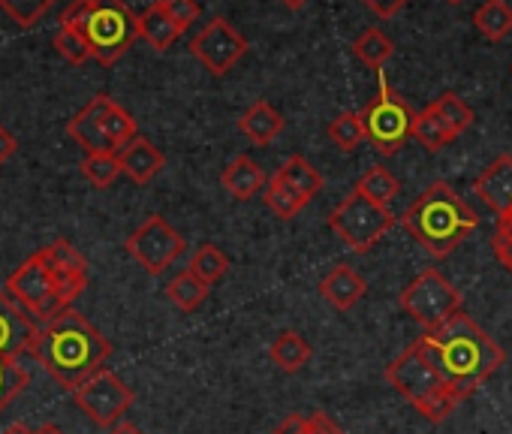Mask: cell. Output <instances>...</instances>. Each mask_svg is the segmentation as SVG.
<instances>
[{
	"label": "cell",
	"instance_id": "obj_14",
	"mask_svg": "<svg viewBox=\"0 0 512 434\" xmlns=\"http://www.w3.org/2000/svg\"><path fill=\"white\" fill-rule=\"evenodd\" d=\"M112 103H115L112 97L97 94L79 115L70 118L67 133H70V139H76L85 148V154H118L112 148V142L106 139V130H103V121H106V112Z\"/></svg>",
	"mask_w": 512,
	"mask_h": 434
},
{
	"label": "cell",
	"instance_id": "obj_12",
	"mask_svg": "<svg viewBox=\"0 0 512 434\" xmlns=\"http://www.w3.org/2000/svg\"><path fill=\"white\" fill-rule=\"evenodd\" d=\"M193 58L211 73V76H226L247 52V40L226 22V19H211L190 43Z\"/></svg>",
	"mask_w": 512,
	"mask_h": 434
},
{
	"label": "cell",
	"instance_id": "obj_40",
	"mask_svg": "<svg viewBox=\"0 0 512 434\" xmlns=\"http://www.w3.org/2000/svg\"><path fill=\"white\" fill-rule=\"evenodd\" d=\"M365 7L380 19H395L407 7V0H365Z\"/></svg>",
	"mask_w": 512,
	"mask_h": 434
},
{
	"label": "cell",
	"instance_id": "obj_32",
	"mask_svg": "<svg viewBox=\"0 0 512 434\" xmlns=\"http://www.w3.org/2000/svg\"><path fill=\"white\" fill-rule=\"evenodd\" d=\"M103 130H106V139L112 142V148H115V151H121L124 145H130V142L139 136L133 115H130L124 106H118V103H112V106H109L106 121H103Z\"/></svg>",
	"mask_w": 512,
	"mask_h": 434
},
{
	"label": "cell",
	"instance_id": "obj_15",
	"mask_svg": "<svg viewBox=\"0 0 512 434\" xmlns=\"http://www.w3.org/2000/svg\"><path fill=\"white\" fill-rule=\"evenodd\" d=\"M473 193L497 214H506L512 208V157L500 154L494 157L473 181Z\"/></svg>",
	"mask_w": 512,
	"mask_h": 434
},
{
	"label": "cell",
	"instance_id": "obj_36",
	"mask_svg": "<svg viewBox=\"0 0 512 434\" xmlns=\"http://www.w3.org/2000/svg\"><path fill=\"white\" fill-rule=\"evenodd\" d=\"M55 49H58V55H61L64 61L76 64V67L94 58L91 43H88L76 28H64V25H61L58 34H55Z\"/></svg>",
	"mask_w": 512,
	"mask_h": 434
},
{
	"label": "cell",
	"instance_id": "obj_17",
	"mask_svg": "<svg viewBox=\"0 0 512 434\" xmlns=\"http://www.w3.org/2000/svg\"><path fill=\"white\" fill-rule=\"evenodd\" d=\"M368 293V281L353 269V266H335L323 281H320V296L338 308V311H350L359 305V299Z\"/></svg>",
	"mask_w": 512,
	"mask_h": 434
},
{
	"label": "cell",
	"instance_id": "obj_1",
	"mask_svg": "<svg viewBox=\"0 0 512 434\" xmlns=\"http://www.w3.org/2000/svg\"><path fill=\"white\" fill-rule=\"evenodd\" d=\"M416 341L458 401L470 398L506 359L503 347L464 311L422 332Z\"/></svg>",
	"mask_w": 512,
	"mask_h": 434
},
{
	"label": "cell",
	"instance_id": "obj_33",
	"mask_svg": "<svg viewBox=\"0 0 512 434\" xmlns=\"http://www.w3.org/2000/svg\"><path fill=\"white\" fill-rule=\"evenodd\" d=\"M31 383L28 371L16 359H0V413H4Z\"/></svg>",
	"mask_w": 512,
	"mask_h": 434
},
{
	"label": "cell",
	"instance_id": "obj_5",
	"mask_svg": "<svg viewBox=\"0 0 512 434\" xmlns=\"http://www.w3.org/2000/svg\"><path fill=\"white\" fill-rule=\"evenodd\" d=\"M79 34L91 43L94 61H100L103 67H112L139 40V16L124 0H91V10Z\"/></svg>",
	"mask_w": 512,
	"mask_h": 434
},
{
	"label": "cell",
	"instance_id": "obj_30",
	"mask_svg": "<svg viewBox=\"0 0 512 434\" xmlns=\"http://www.w3.org/2000/svg\"><path fill=\"white\" fill-rule=\"evenodd\" d=\"M263 199H266V205H269V211H275L281 221H293V217H299V211L308 205L299 193H293L284 181H278L275 175L269 178V184H266V193H263Z\"/></svg>",
	"mask_w": 512,
	"mask_h": 434
},
{
	"label": "cell",
	"instance_id": "obj_7",
	"mask_svg": "<svg viewBox=\"0 0 512 434\" xmlns=\"http://www.w3.org/2000/svg\"><path fill=\"white\" fill-rule=\"evenodd\" d=\"M329 227L350 251L368 254L395 227V217H392L389 205H380V202L368 199L365 193L353 190L329 214Z\"/></svg>",
	"mask_w": 512,
	"mask_h": 434
},
{
	"label": "cell",
	"instance_id": "obj_28",
	"mask_svg": "<svg viewBox=\"0 0 512 434\" xmlns=\"http://www.w3.org/2000/svg\"><path fill=\"white\" fill-rule=\"evenodd\" d=\"M356 190L365 193L368 199L380 202V205H389V202L398 196L401 184H398V178H395L386 166H371V169L359 178Z\"/></svg>",
	"mask_w": 512,
	"mask_h": 434
},
{
	"label": "cell",
	"instance_id": "obj_16",
	"mask_svg": "<svg viewBox=\"0 0 512 434\" xmlns=\"http://www.w3.org/2000/svg\"><path fill=\"white\" fill-rule=\"evenodd\" d=\"M118 160H121V172H124L130 181H136V184L154 181V178L160 175V169L166 166L163 151H160L151 139H145V136H136L130 145H124V148L118 151Z\"/></svg>",
	"mask_w": 512,
	"mask_h": 434
},
{
	"label": "cell",
	"instance_id": "obj_46",
	"mask_svg": "<svg viewBox=\"0 0 512 434\" xmlns=\"http://www.w3.org/2000/svg\"><path fill=\"white\" fill-rule=\"evenodd\" d=\"M281 4H284L287 10H302V7L308 4V0H281Z\"/></svg>",
	"mask_w": 512,
	"mask_h": 434
},
{
	"label": "cell",
	"instance_id": "obj_38",
	"mask_svg": "<svg viewBox=\"0 0 512 434\" xmlns=\"http://www.w3.org/2000/svg\"><path fill=\"white\" fill-rule=\"evenodd\" d=\"M160 7L166 10V16L175 22V28L181 34L190 25H196V19H199V4H196V0H160Z\"/></svg>",
	"mask_w": 512,
	"mask_h": 434
},
{
	"label": "cell",
	"instance_id": "obj_21",
	"mask_svg": "<svg viewBox=\"0 0 512 434\" xmlns=\"http://www.w3.org/2000/svg\"><path fill=\"white\" fill-rule=\"evenodd\" d=\"M139 37L154 49V52H166L172 49V43L181 37V31L175 28V22L166 16V10L157 4H151L142 16H139Z\"/></svg>",
	"mask_w": 512,
	"mask_h": 434
},
{
	"label": "cell",
	"instance_id": "obj_39",
	"mask_svg": "<svg viewBox=\"0 0 512 434\" xmlns=\"http://www.w3.org/2000/svg\"><path fill=\"white\" fill-rule=\"evenodd\" d=\"M308 434H347V431L329 413L317 410V413L308 416Z\"/></svg>",
	"mask_w": 512,
	"mask_h": 434
},
{
	"label": "cell",
	"instance_id": "obj_10",
	"mask_svg": "<svg viewBox=\"0 0 512 434\" xmlns=\"http://www.w3.org/2000/svg\"><path fill=\"white\" fill-rule=\"evenodd\" d=\"M73 398H76L79 410L103 428H112L115 422H121L124 413L133 407V389L109 368H103L91 380H85L73 392Z\"/></svg>",
	"mask_w": 512,
	"mask_h": 434
},
{
	"label": "cell",
	"instance_id": "obj_29",
	"mask_svg": "<svg viewBox=\"0 0 512 434\" xmlns=\"http://www.w3.org/2000/svg\"><path fill=\"white\" fill-rule=\"evenodd\" d=\"M187 269L196 278H202L208 287H214L229 272V257L220 248H214V245H202V248H196V254H193V260H190Z\"/></svg>",
	"mask_w": 512,
	"mask_h": 434
},
{
	"label": "cell",
	"instance_id": "obj_6",
	"mask_svg": "<svg viewBox=\"0 0 512 434\" xmlns=\"http://www.w3.org/2000/svg\"><path fill=\"white\" fill-rule=\"evenodd\" d=\"M362 115V124H365V136L368 142L374 145L377 154L383 157H392L398 154L410 136H413V121H416V112L407 106L404 97H398L389 82H386V73L380 70V88H377V97L359 112Z\"/></svg>",
	"mask_w": 512,
	"mask_h": 434
},
{
	"label": "cell",
	"instance_id": "obj_43",
	"mask_svg": "<svg viewBox=\"0 0 512 434\" xmlns=\"http://www.w3.org/2000/svg\"><path fill=\"white\" fill-rule=\"evenodd\" d=\"M109 434H145V431H142L136 422H124V419H121V422H115V425L109 428Z\"/></svg>",
	"mask_w": 512,
	"mask_h": 434
},
{
	"label": "cell",
	"instance_id": "obj_13",
	"mask_svg": "<svg viewBox=\"0 0 512 434\" xmlns=\"http://www.w3.org/2000/svg\"><path fill=\"white\" fill-rule=\"evenodd\" d=\"M40 338V323L0 287V359H19L22 353H34Z\"/></svg>",
	"mask_w": 512,
	"mask_h": 434
},
{
	"label": "cell",
	"instance_id": "obj_41",
	"mask_svg": "<svg viewBox=\"0 0 512 434\" xmlns=\"http://www.w3.org/2000/svg\"><path fill=\"white\" fill-rule=\"evenodd\" d=\"M275 434H308V416L302 413H290L275 425Z\"/></svg>",
	"mask_w": 512,
	"mask_h": 434
},
{
	"label": "cell",
	"instance_id": "obj_25",
	"mask_svg": "<svg viewBox=\"0 0 512 434\" xmlns=\"http://www.w3.org/2000/svg\"><path fill=\"white\" fill-rule=\"evenodd\" d=\"M428 109L446 124V130L458 139L461 133H467L470 127H473V109L455 94V91H446V94H440L434 103H428Z\"/></svg>",
	"mask_w": 512,
	"mask_h": 434
},
{
	"label": "cell",
	"instance_id": "obj_8",
	"mask_svg": "<svg viewBox=\"0 0 512 434\" xmlns=\"http://www.w3.org/2000/svg\"><path fill=\"white\" fill-rule=\"evenodd\" d=\"M401 311L410 320H416L422 326V332H428V329H437L440 323H446L449 317H455L458 311H464V299L443 272L425 269L419 278H413L404 287Z\"/></svg>",
	"mask_w": 512,
	"mask_h": 434
},
{
	"label": "cell",
	"instance_id": "obj_3",
	"mask_svg": "<svg viewBox=\"0 0 512 434\" xmlns=\"http://www.w3.org/2000/svg\"><path fill=\"white\" fill-rule=\"evenodd\" d=\"M401 224L431 257L443 260L476 233L479 217L452 184L434 181L416 202L407 205Z\"/></svg>",
	"mask_w": 512,
	"mask_h": 434
},
{
	"label": "cell",
	"instance_id": "obj_37",
	"mask_svg": "<svg viewBox=\"0 0 512 434\" xmlns=\"http://www.w3.org/2000/svg\"><path fill=\"white\" fill-rule=\"evenodd\" d=\"M491 248L500 260V266L506 272H512V208L506 214L497 217V227H494V239H491Z\"/></svg>",
	"mask_w": 512,
	"mask_h": 434
},
{
	"label": "cell",
	"instance_id": "obj_26",
	"mask_svg": "<svg viewBox=\"0 0 512 434\" xmlns=\"http://www.w3.org/2000/svg\"><path fill=\"white\" fill-rule=\"evenodd\" d=\"M353 55L365 64V67H371V70H383V64L395 55V43L383 34V31H377V28H368V31H362L359 37H356V43H353Z\"/></svg>",
	"mask_w": 512,
	"mask_h": 434
},
{
	"label": "cell",
	"instance_id": "obj_31",
	"mask_svg": "<svg viewBox=\"0 0 512 434\" xmlns=\"http://www.w3.org/2000/svg\"><path fill=\"white\" fill-rule=\"evenodd\" d=\"M329 139L341 148V151H356L368 136H365V124L359 112H341L332 124H329Z\"/></svg>",
	"mask_w": 512,
	"mask_h": 434
},
{
	"label": "cell",
	"instance_id": "obj_20",
	"mask_svg": "<svg viewBox=\"0 0 512 434\" xmlns=\"http://www.w3.org/2000/svg\"><path fill=\"white\" fill-rule=\"evenodd\" d=\"M278 181H284L293 193H299L305 202H311L320 190H323V175L302 157V154H293L284 160V166L275 172Z\"/></svg>",
	"mask_w": 512,
	"mask_h": 434
},
{
	"label": "cell",
	"instance_id": "obj_35",
	"mask_svg": "<svg viewBox=\"0 0 512 434\" xmlns=\"http://www.w3.org/2000/svg\"><path fill=\"white\" fill-rule=\"evenodd\" d=\"M58 0H0V10H4L16 25L34 28Z\"/></svg>",
	"mask_w": 512,
	"mask_h": 434
},
{
	"label": "cell",
	"instance_id": "obj_44",
	"mask_svg": "<svg viewBox=\"0 0 512 434\" xmlns=\"http://www.w3.org/2000/svg\"><path fill=\"white\" fill-rule=\"evenodd\" d=\"M0 434H34V428H28L25 422H13L10 428H4Z\"/></svg>",
	"mask_w": 512,
	"mask_h": 434
},
{
	"label": "cell",
	"instance_id": "obj_27",
	"mask_svg": "<svg viewBox=\"0 0 512 434\" xmlns=\"http://www.w3.org/2000/svg\"><path fill=\"white\" fill-rule=\"evenodd\" d=\"M413 139L419 142V145H425V151H440V148H446L455 136L446 130V124L425 106L422 112H416V121H413Z\"/></svg>",
	"mask_w": 512,
	"mask_h": 434
},
{
	"label": "cell",
	"instance_id": "obj_11",
	"mask_svg": "<svg viewBox=\"0 0 512 434\" xmlns=\"http://www.w3.org/2000/svg\"><path fill=\"white\" fill-rule=\"evenodd\" d=\"M187 242L181 239L178 230H172L160 214H151L148 221L127 239V254L148 272V275H163L181 254Z\"/></svg>",
	"mask_w": 512,
	"mask_h": 434
},
{
	"label": "cell",
	"instance_id": "obj_9",
	"mask_svg": "<svg viewBox=\"0 0 512 434\" xmlns=\"http://www.w3.org/2000/svg\"><path fill=\"white\" fill-rule=\"evenodd\" d=\"M10 296L40 323L46 326L49 320H55L58 314H64L67 308L58 299V287H55V275L43 257V251H37L34 257H28L7 281Z\"/></svg>",
	"mask_w": 512,
	"mask_h": 434
},
{
	"label": "cell",
	"instance_id": "obj_47",
	"mask_svg": "<svg viewBox=\"0 0 512 434\" xmlns=\"http://www.w3.org/2000/svg\"><path fill=\"white\" fill-rule=\"evenodd\" d=\"M446 4H452V7H455V4H461V0H446Z\"/></svg>",
	"mask_w": 512,
	"mask_h": 434
},
{
	"label": "cell",
	"instance_id": "obj_22",
	"mask_svg": "<svg viewBox=\"0 0 512 434\" xmlns=\"http://www.w3.org/2000/svg\"><path fill=\"white\" fill-rule=\"evenodd\" d=\"M269 356H272V362H275L281 371L299 374V371L311 362V344H308L299 332L287 329V332H281V335L272 341Z\"/></svg>",
	"mask_w": 512,
	"mask_h": 434
},
{
	"label": "cell",
	"instance_id": "obj_2",
	"mask_svg": "<svg viewBox=\"0 0 512 434\" xmlns=\"http://www.w3.org/2000/svg\"><path fill=\"white\" fill-rule=\"evenodd\" d=\"M34 356L64 389L76 392L85 380L106 368L112 344L79 311L67 308L64 314L40 326Z\"/></svg>",
	"mask_w": 512,
	"mask_h": 434
},
{
	"label": "cell",
	"instance_id": "obj_4",
	"mask_svg": "<svg viewBox=\"0 0 512 434\" xmlns=\"http://www.w3.org/2000/svg\"><path fill=\"white\" fill-rule=\"evenodd\" d=\"M386 383L404 395L428 422H443L452 416V410L461 404L455 398V392L446 386V380L437 374V368L428 362V356L422 353L419 341H413L404 353H398L386 371H383Z\"/></svg>",
	"mask_w": 512,
	"mask_h": 434
},
{
	"label": "cell",
	"instance_id": "obj_19",
	"mask_svg": "<svg viewBox=\"0 0 512 434\" xmlns=\"http://www.w3.org/2000/svg\"><path fill=\"white\" fill-rule=\"evenodd\" d=\"M238 130L253 142V145H269L284 133V115L266 103V100H256L241 118H238Z\"/></svg>",
	"mask_w": 512,
	"mask_h": 434
},
{
	"label": "cell",
	"instance_id": "obj_45",
	"mask_svg": "<svg viewBox=\"0 0 512 434\" xmlns=\"http://www.w3.org/2000/svg\"><path fill=\"white\" fill-rule=\"evenodd\" d=\"M34 434H64V428H61V425H55V422H46V425L34 428Z\"/></svg>",
	"mask_w": 512,
	"mask_h": 434
},
{
	"label": "cell",
	"instance_id": "obj_34",
	"mask_svg": "<svg viewBox=\"0 0 512 434\" xmlns=\"http://www.w3.org/2000/svg\"><path fill=\"white\" fill-rule=\"evenodd\" d=\"M82 175L94 187H112L115 178L121 175V160H118V154H85Z\"/></svg>",
	"mask_w": 512,
	"mask_h": 434
},
{
	"label": "cell",
	"instance_id": "obj_24",
	"mask_svg": "<svg viewBox=\"0 0 512 434\" xmlns=\"http://www.w3.org/2000/svg\"><path fill=\"white\" fill-rule=\"evenodd\" d=\"M208 293H211V287H208L202 278H196L190 269L178 272V275L166 284V299H169L178 311H196V308L208 299Z\"/></svg>",
	"mask_w": 512,
	"mask_h": 434
},
{
	"label": "cell",
	"instance_id": "obj_18",
	"mask_svg": "<svg viewBox=\"0 0 512 434\" xmlns=\"http://www.w3.org/2000/svg\"><path fill=\"white\" fill-rule=\"evenodd\" d=\"M220 184L226 187V193H229L232 199L247 202V199H253L256 193H260V190L266 187V172H263L260 163L250 160L247 154H238V157H232V163L223 169Z\"/></svg>",
	"mask_w": 512,
	"mask_h": 434
},
{
	"label": "cell",
	"instance_id": "obj_42",
	"mask_svg": "<svg viewBox=\"0 0 512 434\" xmlns=\"http://www.w3.org/2000/svg\"><path fill=\"white\" fill-rule=\"evenodd\" d=\"M16 151H19V139L4 124H0V166H4Z\"/></svg>",
	"mask_w": 512,
	"mask_h": 434
},
{
	"label": "cell",
	"instance_id": "obj_23",
	"mask_svg": "<svg viewBox=\"0 0 512 434\" xmlns=\"http://www.w3.org/2000/svg\"><path fill=\"white\" fill-rule=\"evenodd\" d=\"M473 25L485 40L500 43L512 34V7L506 0H485V4L473 13Z\"/></svg>",
	"mask_w": 512,
	"mask_h": 434
}]
</instances>
